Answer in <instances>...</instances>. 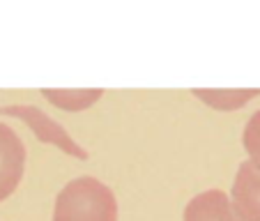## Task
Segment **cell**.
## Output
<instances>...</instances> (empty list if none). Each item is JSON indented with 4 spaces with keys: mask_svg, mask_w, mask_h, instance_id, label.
Instances as JSON below:
<instances>
[{
    "mask_svg": "<svg viewBox=\"0 0 260 221\" xmlns=\"http://www.w3.org/2000/svg\"><path fill=\"white\" fill-rule=\"evenodd\" d=\"M53 221H118V198L97 177H76L55 196Z\"/></svg>",
    "mask_w": 260,
    "mask_h": 221,
    "instance_id": "1",
    "label": "cell"
},
{
    "mask_svg": "<svg viewBox=\"0 0 260 221\" xmlns=\"http://www.w3.org/2000/svg\"><path fill=\"white\" fill-rule=\"evenodd\" d=\"M0 115H7V118H16L21 122H25L30 127V132L40 138L42 143H49V145H55L58 150H62L69 157H76L81 162L88 159V150L79 145L69 136V132L53 120L49 113H44L42 108L32 106V104H10V106H0Z\"/></svg>",
    "mask_w": 260,
    "mask_h": 221,
    "instance_id": "2",
    "label": "cell"
},
{
    "mask_svg": "<svg viewBox=\"0 0 260 221\" xmlns=\"http://www.w3.org/2000/svg\"><path fill=\"white\" fill-rule=\"evenodd\" d=\"M25 168V145L12 127L0 122V201L16 192Z\"/></svg>",
    "mask_w": 260,
    "mask_h": 221,
    "instance_id": "3",
    "label": "cell"
},
{
    "mask_svg": "<svg viewBox=\"0 0 260 221\" xmlns=\"http://www.w3.org/2000/svg\"><path fill=\"white\" fill-rule=\"evenodd\" d=\"M231 203L242 221H260V173L249 162L237 168Z\"/></svg>",
    "mask_w": 260,
    "mask_h": 221,
    "instance_id": "4",
    "label": "cell"
},
{
    "mask_svg": "<svg viewBox=\"0 0 260 221\" xmlns=\"http://www.w3.org/2000/svg\"><path fill=\"white\" fill-rule=\"evenodd\" d=\"M184 221H242L233 210V203L221 189H207L189 201Z\"/></svg>",
    "mask_w": 260,
    "mask_h": 221,
    "instance_id": "5",
    "label": "cell"
},
{
    "mask_svg": "<svg viewBox=\"0 0 260 221\" xmlns=\"http://www.w3.org/2000/svg\"><path fill=\"white\" fill-rule=\"evenodd\" d=\"M258 94L260 90H193V97L210 104L216 111H237Z\"/></svg>",
    "mask_w": 260,
    "mask_h": 221,
    "instance_id": "6",
    "label": "cell"
},
{
    "mask_svg": "<svg viewBox=\"0 0 260 221\" xmlns=\"http://www.w3.org/2000/svg\"><path fill=\"white\" fill-rule=\"evenodd\" d=\"M44 99L62 111H85L102 99V90H42Z\"/></svg>",
    "mask_w": 260,
    "mask_h": 221,
    "instance_id": "7",
    "label": "cell"
},
{
    "mask_svg": "<svg viewBox=\"0 0 260 221\" xmlns=\"http://www.w3.org/2000/svg\"><path fill=\"white\" fill-rule=\"evenodd\" d=\"M244 150L249 154V164L260 173V111L251 115L244 127Z\"/></svg>",
    "mask_w": 260,
    "mask_h": 221,
    "instance_id": "8",
    "label": "cell"
}]
</instances>
